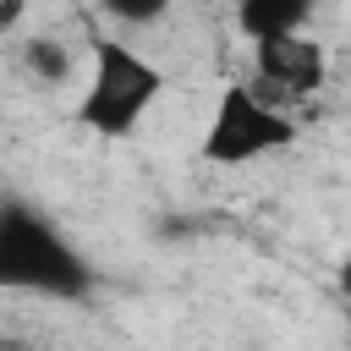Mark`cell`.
Returning a JSON list of instances; mask_svg holds the SVG:
<instances>
[{
	"instance_id": "7a4b0ae2",
	"label": "cell",
	"mask_w": 351,
	"mask_h": 351,
	"mask_svg": "<svg viewBox=\"0 0 351 351\" xmlns=\"http://www.w3.org/2000/svg\"><path fill=\"white\" fill-rule=\"evenodd\" d=\"M88 60H93V71H88V88L77 99V126L104 137V143H121L148 121L154 99L165 93V71L110 33L88 38Z\"/></svg>"
},
{
	"instance_id": "9c48e42d",
	"label": "cell",
	"mask_w": 351,
	"mask_h": 351,
	"mask_svg": "<svg viewBox=\"0 0 351 351\" xmlns=\"http://www.w3.org/2000/svg\"><path fill=\"white\" fill-rule=\"evenodd\" d=\"M0 351H44L33 335H0Z\"/></svg>"
},
{
	"instance_id": "6da1fadb",
	"label": "cell",
	"mask_w": 351,
	"mask_h": 351,
	"mask_svg": "<svg viewBox=\"0 0 351 351\" xmlns=\"http://www.w3.org/2000/svg\"><path fill=\"white\" fill-rule=\"evenodd\" d=\"M0 291L49 302H77L93 291L88 258L27 197H0Z\"/></svg>"
},
{
	"instance_id": "277c9868",
	"label": "cell",
	"mask_w": 351,
	"mask_h": 351,
	"mask_svg": "<svg viewBox=\"0 0 351 351\" xmlns=\"http://www.w3.org/2000/svg\"><path fill=\"white\" fill-rule=\"evenodd\" d=\"M258 99H269L274 110H296L307 99L324 93L329 82V55L313 33H285V38H263L252 44V77H241Z\"/></svg>"
},
{
	"instance_id": "8992f818",
	"label": "cell",
	"mask_w": 351,
	"mask_h": 351,
	"mask_svg": "<svg viewBox=\"0 0 351 351\" xmlns=\"http://www.w3.org/2000/svg\"><path fill=\"white\" fill-rule=\"evenodd\" d=\"M22 66H27V77L33 82H44V88H60L66 77H71V49L60 44V38H27L22 44Z\"/></svg>"
},
{
	"instance_id": "52a82bcc",
	"label": "cell",
	"mask_w": 351,
	"mask_h": 351,
	"mask_svg": "<svg viewBox=\"0 0 351 351\" xmlns=\"http://www.w3.org/2000/svg\"><path fill=\"white\" fill-rule=\"evenodd\" d=\"M104 5V16H115L121 27H148V22H159L176 0H99Z\"/></svg>"
},
{
	"instance_id": "ba28073f",
	"label": "cell",
	"mask_w": 351,
	"mask_h": 351,
	"mask_svg": "<svg viewBox=\"0 0 351 351\" xmlns=\"http://www.w3.org/2000/svg\"><path fill=\"white\" fill-rule=\"evenodd\" d=\"M22 16H27V0H0V33H11Z\"/></svg>"
},
{
	"instance_id": "5b68a950",
	"label": "cell",
	"mask_w": 351,
	"mask_h": 351,
	"mask_svg": "<svg viewBox=\"0 0 351 351\" xmlns=\"http://www.w3.org/2000/svg\"><path fill=\"white\" fill-rule=\"evenodd\" d=\"M318 0H236V27L247 44L263 38H285V33H307Z\"/></svg>"
},
{
	"instance_id": "3957f363",
	"label": "cell",
	"mask_w": 351,
	"mask_h": 351,
	"mask_svg": "<svg viewBox=\"0 0 351 351\" xmlns=\"http://www.w3.org/2000/svg\"><path fill=\"white\" fill-rule=\"evenodd\" d=\"M291 143H296V115L274 110L269 99H258L236 77V82L219 88L197 154H203V165H252V159H269Z\"/></svg>"
}]
</instances>
